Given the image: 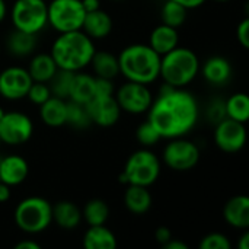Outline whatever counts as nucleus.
Listing matches in <instances>:
<instances>
[{
  "label": "nucleus",
  "instance_id": "nucleus-1",
  "mask_svg": "<svg viewBox=\"0 0 249 249\" xmlns=\"http://www.w3.org/2000/svg\"><path fill=\"white\" fill-rule=\"evenodd\" d=\"M146 114L159 136L171 140L185 137L194 130L200 118V107L191 92L163 83Z\"/></svg>",
  "mask_w": 249,
  "mask_h": 249
},
{
  "label": "nucleus",
  "instance_id": "nucleus-2",
  "mask_svg": "<svg viewBox=\"0 0 249 249\" xmlns=\"http://www.w3.org/2000/svg\"><path fill=\"white\" fill-rule=\"evenodd\" d=\"M95 51V41L79 29L58 34L51 45L50 54L60 70L76 73L90 64Z\"/></svg>",
  "mask_w": 249,
  "mask_h": 249
},
{
  "label": "nucleus",
  "instance_id": "nucleus-3",
  "mask_svg": "<svg viewBox=\"0 0 249 249\" xmlns=\"http://www.w3.org/2000/svg\"><path fill=\"white\" fill-rule=\"evenodd\" d=\"M117 57L120 74L125 80L152 85L159 79L160 55L149 44H131L123 48Z\"/></svg>",
  "mask_w": 249,
  "mask_h": 249
},
{
  "label": "nucleus",
  "instance_id": "nucleus-4",
  "mask_svg": "<svg viewBox=\"0 0 249 249\" xmlns=\"http://www.w3.org/2000/svg\"><path fill=\"white\" fill-rule=\"evenodd\" d=\"M200 66V58L193 50L178 45L160 57L159 77L174 88H185L198 76Z\"/></svg>",
  "mask_w": 249,
  "mask_h": 249
},
{
  "label": "nucleus",
  "instance_id": "nucleus-5",
  "mask_svg": "<svg viewBox=\"0 0 249 249\" xmlns=\"http://www.w3.org/2000/svg\"><path fill=\"white\" fill-rule=\"evenodd\" d=\"M160 169V159L156 153H153L149 147H143L130 155L118 179L125 185H142L149 188L158 181Z\"/></svg>",
  "mask_w": 249,
  "mask_h": 249
},
{
  "label": "nucleus",
  "instance_id": "nucleus-6",
  "mask_svg": "<svg viewBox=\"0 0 249 249\" xmlns=\"http://www.w3.org/2000/svg\"><path fill=\"white\" fill-rule=\"evenodd\" d=\"M15 223L28 235L42 233L53 223L51 203L38 196L23 198L15 209Z\"/></svg>",
  "mask_w": 249,
  "mask_h": 249
},
{
  "label": "nucleus",
  "instance_id": "nucleus-7",
  "mask_svg": "<svg viewBox=\"0 0 249 249\" xmlns=\"http://www.w3.org/2000/svg\"><path fill=\"white\" fill-rule=\"evenodd\" d=\"M9 18L15 29L38 35L48 25V3L45 0H15Z\"/></svg>",
  "mask_w": 249,
  "mask_h": 249
},
{
  "label": "nucleus",
  "instance_id": "nucleus-8",
  "mask_svg": "<svg viewBox=\"0 0 249 249\" xmlns=\"http://www.w3.org/2000/svg\"><path fill=\"white\" fill-rule=\"evenodd\" d=\"M85 15L82 0H51L48 3V25L58 34L82 29Z\"/></svg>",
  "mask_w": 249,
  "mask_h": 249
},
{
  "label": "nucleus",
  "instance_id": "nucleus-9",
  "mask_svg": "<svg viewBox=\"0 0 249 249\" xmlns=\"http://www.w3.org/2000/svg\"><path fill=\"white\" fill-rule=\"evenodd\" d=\"M162 159L165 165L172 171H191L200 162V149L194 142L185 137L171 139L163 149Z\"/></svg>",
  "mask_w": 249,
  "mask_h": 249
},
{
  "label": "nucleus",
  "instance_id": "nucleus-10",
  "mask_svg": "<svg viewBox=\"0 0 249 249\" xmlns=\"http://www.w3.org/2000/svg\"><path fill=\"white\" fill-rule=\"evenodd\" d=\"M114 96L123 112L131 115L146 114L153 102V93L149 89V85L130 82L123 83L115 92Z\"/></svg>",
  "mask_w": 249,
  "mask_h": 249
},
{
  "label": "nucleus",
  "instance_id": "nucleus-11",
  "mask_svg": "<svg viewBox=\"0 0 249 249\" xmlns=\"http://www.w3.org/2000/svg\"><path fill=\"white\" fill-rule=\"evenodd\" d=\"M34 134V123L20 111L4 112L0 121V140L7 146H20Z\"/></svg>",
  "mask_w": 249,
  "mask_h": 249
},
{
  "label": "nucleus",
  "instance_id": "nucleus-12",
  "mask_svg": "<svg viewBox=\"0 0 249 249\" xmlns=\"http://www.w3.org/2000/svg\"><path fill=\"white\" fill-rule=\"evenodd\" d=\"M214 125V143L222 152L236 153L245 147L247 128L244 123L226 117Z\"/></svg>",
  "mask_w": 249,
  "mask_h": 249
},
{
  "label": "nucleus",
  "instance_id": "nucleus-13",
  "mask_svg": "<svg viewBox=\"0 0 249 249\" xmlns=\"http://www.w3.org/2000/svg\"><path fill=\"white\" fill-rule=\"evenodd\" d=\"M32 82L25 67H6L0 71V96L7 101H20L26 98Z\"/></svg>",
  "mask_w": 249,
  "mask_h": 249
},
{
  "label": "nucleus",
  "instance_id": "nucleus-14",
  "mask_svg": "<svg viewBox=\"0 0 249 249\" xmlns=\"http://www.w3.org/2000/svg\"><path fill=\"white\" fill-rule=\"evenodd\" d=\"M86 109H88L90 123L104 128L115 125L123 112L114 95L93 96L86 104Z\"/></svg>",
  "mask_w": 249,
  "mask_h": 249
},
{
  "label": "nucleus",
  "instance_id": "nucleus-15",
  "mask_svg": "<svg viewBox=\"0 0 249 249\" xmlns=\"http://www.w3.org/2000/svg\"><path fill=\"white\" fill-rule=\"evenodd\" d=\"M29 175L28 160L19 155H7L0 159V182L12 187H18Z\"/></svg>",
  "mask_w": 249,
  "mask_h": 249
},
{
  "label": "nucleus",
  "instance_id": "nucleus-16",
  "mask_svg": "<svg viewBox=\"0 0 249 249\" xmlns=\"http://www.w3.org/2000/svg\"><path fill=\"white\" fill-rule=\"evenodd\" d=\"M200 73L206 79L207 83L213 86H223L232 77V64L226 57L213 55L207 58L203 66H200Z\"/></svg>",
  "mask_w": 249,
  "mask_h": 249
},
{
  "label": "nucleus",
  "instance_id": "nucleus-17",
  "mask_svg": "<svg viewBox=\"0 0 249 249\" xmlns=\"http://www.w3.org/2000/svg\"><path fill=\"white\" fill-rule=\"evenodd\" d=\"M223 217L226 223L238 231H247L249 228V198L247 196L232 197L223 209Z\"/></svg>",
  "mask_w": 249,
  "mask_h": 249
},
{
  "label": "nucleus",
  "instance_id": "nucleus-18",
  "mask_svg": "<svg viewBox=\"0 0 249 249\" xmlns=\"http://www.w3.org/2000/svg\"><path fill=\"white\" fill-rule=\"evenodd\" d=\"M82 31L93 41L104 39L112 31V19L102 9H98L93 12H86L83 25H82Z\"/></svg>",
  "mask_w": 249,
  "mask_h": 249
},
{
  "label": "nucleus",
  "instance_id": "nucleus-19",
  "mask_svg": "<svg viewBox=\"0 0 249 249\" xmlns=\"http://www.w3.org/2000/svg\"><path fill=\"white\" fill-rule=\"evenodd\" d=\"M149 45L162 57L179 45V32L177 28L160 23L150 32Z\"/></svg>",
  "mask_w": 249,
  "mask_h": 249
},
{
  "label": "nucleus",
  "instance_id": "nucleus-20",
  "mask_svg": "<svg viewBox=\"0 0 249 249\" xmlns=\"http://www.w3.org/2000/svg\"><path fill=\"white\" fill-rule=\"evenodd\" d=\"M36 45H38V35L23 32L15 28L7 35V39H6L7 51L13 57H19V58L32 55L36 50Z\"/></svg>",
  "mask_w": 249,
  "mask_h": 249
},
{
  "label": "nucleus",
  "instance_id": "nucleus-21",
  "mask_svg": "<svg viewBox=\"0 0 249 249\" xmlns=\"http://www.w3.org/2000/svg\"><path fill=\"white\" fill-rule=\"evenodd\" d=\"M66 108L67 99L51 95L42 105H39V117L45 125L58 128L66 125Z\"/></svg>",
  "mask_w": 249,
  "mask_h": 249
},
{
  "label": "nucleus",
  "instance_id": "nucleus-22",
  "mask_svg": "<svg viewBox=\"0 0 249 249\" xmlns=\"http://www.w3.org/2000/svg\"><path fill=\"white\" fill-rule=\"evenodd\" d=\"M95 96V76L82 71H76L71 79L70 92L67 101L86 105Z\"/></svg>",
  "mask_w": 249,
  "mask_h": 249
},
{
  "label": "nucleus",
  "instance_id": "nucleus-23",
  "mask_svg": "<svg viewBox=\"0 0 249 249\" xmlns=\"http://www.w3.org/2000/svg\"><path fill=\"white\" fill-rule=\"evenodd\" d=\"M53 222L60 229L73 231L82 222V210L71 201H58L53 206Z\"/></svg>",
  "mask_w": 249,
  "mask_h": 249
},
{
  "label": "nucleus",
  "instance_id": "nucleus-24",
  "mask_svg": "<svg viewBox=\"0 0 249 249\" xmlns=\"http://www.w3.org/2000/svg\"><path fill=\"white\" fill-rule=\"evenodd\" d=\"M26 70L34 82L48 83L51 77L57 73L58 67L50 53H38L32 55V58L28 63Z\"/></svg>",
  "mask_w": 249,
  "mask_h": 249
},
{
  "label": "nucleus",
  "instance_id": "nucleus-25",
  "mask_svg": "<svg viewBox=\"0 0 249 249\" xmlns=\"http://www.w3.org/2000/svg\"><path fill=\"white\" fill-rule=\"evenodd\" d=\"M152 194L147 187L142 185H127L124 194V204L127 210L133 214H144L152 207Z\"/></svg>",
  "mask_w": 249,
  "mask_h": 249
},
{
  "label": "nucleus",
  "instance_id": "nucleus-26",
  "mask_svg": "<svg viewBox=\"0 0 249 249\" xmlns=\"http://www.w3.org/2000/svg\"><path fill=\"white\" fill-rule=\"evenodd\" d=\"M82 245L85 249H115L118 242L112 231H109L105 225H99L89 226L83 235Z\"/></svg>",
  "mask_w": 249,
  "mask_h": 249
},
{
  "label": "nucleus",
  "instance_id": "nucleus-27",
  "mask_svg": "<svg viewBox=\"0 0 249 249\" xmlns=\"http://www.w3.org/2000/svg\"><path fill=\"white\" fill-rule=\"evenodd\" d=\"M96 77H105L114 80L120 74L118 57L109 51H95L90 64Z\"/></svg>",
  "mask_w": 249,
  "mask_h": 249
},
{
  "label": "nucleus",
  "instance_id": "nucleus-28",
  "mask_svg": "<svg viewBox=\"0 0 249 249\" xmlns=\"http://www.w3.org/2000/svg\"><path fill=\"white\" fill-rule=\"evenodd\" d=\"M108 219H109V206L101 198L89 200L82 210V220H85L89 226L105 225Z\"/></svg>",
  "mask_w": 249,
  "mask_h": 249
},
{
  "label": "nucleus",
  "instance_id": "nucleus-29",
  "mask_svg": "<svg viewBox=\"0 0 249 249\" xmlns=\"http://www.w3.org/2000/svg\"><path fill=\"white\" fill-rule=\"evenodd\" d=\"M226 117L239 123H247L249 118V98L247 93L238 92L225 101Z\"/></svg>",
  "mask_w": 249,
  "mask_h": 249
},
{
  "label": "nucleus",
  "instance_id": "nucleus-30",
  "mask_svg": "<svg viewBox=\"0 0 249 249\" xmlns=\"http://www.w3.org/2000/svg\"><path fill=\"white\" fill-rule=\"evenodd\" d=\"M187 13L188 10L182 7L181 4H178L177 1L166 0L160 9V19H162V23L178 29L179 26L184 25L187 19Z\"/></svg>",
  "mask_w": 249,
  "mask_h": 249
},
{
  "label": "nucleus",
  "instance_id": "nucleus-31",
  "mask_svg": "<svg viewBox=\"0 0 249 249\" xmlns=\"http://www.w3.org/2000/svg\"><path fill=\"white\" fill-rule=\"evenodd\" d=\"M66 124L74 127V128H86L90 125V118L86 109V105L67 101V108H66Z\"/></svg>",
  "mask_w": 249,
  "mask_h": 249
},
{
  "label": "nucleus",
  "instance_id": "nucleus-32",
  "mask_svg": "<svg viewBox=\"0 0 249 249\" xmlns=\"http://www.w3.org/2000/svg\"><path fill=\"white\" fill-rule=\"evenodd\" d=\"M73 71H67V70H57V73L51 77V80L48 82L51 95L67 99L69 98V92H70V85H71V79H73Z\"/></svg>",
  "mask_w": 249,
  "mask_h": 249
},
{
  "label": "nucleus",
  "instance_id": "nucleus-33",
  "mask_svg": "<svg viewBox=\"0 0 249 249\" xmlns=\"http://www.w3.org/2000/svg\"><path fill=\"white\" fill-rule=\"evenodd\" d=\"M136 137L137 142L143 146V147H152L155 146L159 140H162V137L159 136V133L156 131V128L146 120L144 123H142L136 131Z\"/></svg>",
  "mask_w": 249,
  "mask_h": 249
},
{
  "label": "nucleus",
  "instance_id": "nucleus-34",
  "mask_svg": "<svg viewBox=\"0 0 249 249\" xmlns=\"http://www.w3.org/2000/svg\"><path fill=\"white\" fill-rule=\"evenodd\" d=\"M50 96H51L50 86H48V83H44V82H32V85L26 93V98L38 107L42 105Z\"/></svg>",
  "mask_w": 249,
  "mask_h": 249
},
{
  "label": "nucleus",
  "instance_id": "nucleus-35",
  "mask_svg": "<svg viewBox=\"0 0 249 249\" xmlns=\"http://www.w3.org/2000/svg\"><path fill=\"white\" fill-rule=\"evenodd\" d=\"M232 244L229 238L220 232H213L206 235L201 242H200V249H231Z\"/></svg>",
  "mask_w": 249,
  "mask_h": 249
},
{
  "label": "nucleus",
  "instance_id": "nucleus-36",
  "mask_svg": "<svg viewBox=\"0 0 249 249\" xmlns=\"http://www.w3.org/2000/svg\"><path fill=\"white\" fill-rule=\"evenodd\" d=\"M206 117L212 124H217L219 121H222L223 118H226V108H225V101L217 98L213 99L207 109H206Z\"/></svg>",
  "mask_w": 249,
  "mask_h": 249
},
{
  "label": "nucleus",
  "instance_id": "nucleus-37",
  "mask_svg": "<svg viewBox=\"0 0 249 249\" xmlns=\"http://www.w3.org/2000/svg\"><path fill=\"white\" fill-rule=\"evenodd\" d=\"M115 88L111 79L95 76V96H109L114 95Z\"/></svg>",
  "mask_w": 249,
  "mask_h": 249
},
{
  "label": "nucleus",
  "instance_id": "nucleus-38",
  "mask_svg": "<svg viewBox=\"0 0 249 249\" xmlns=\"http://www.w3.org/2000/svg\"><path fill=\"white\" fill-rule=\"evenodd\" d=\"M236 38H238V42L245 48H249V19L245 18L242 19V22L238 25V29H236Z\"/></svg>",
  "mask_w": 249,
  "mask_h": 249
},
{
  "label": "nucleus",
  "instance_id": "nucleus-39",
  "mask_svg": "<svg viewBox=\"0 0 249 249\" xmlns=\"http://www.w3.org/2000/svg\"><path fill=\"white\" fill-rule=\"evenodd\" d=\"M171 238H172V233H171V231H169L166 226H160V228H158L156 232H155V239H156L160 245H165Z\"/></svg>",
  "mask_w": 249,
  "mask_h": 249
},
{
  "label": "nucleus",
  "instance_id": "nucleus-40",
  "mask_svg": "<svg viewBox=\"0 0 249 249\" xmlns=\"http://www.w3.org/2000/svg\"><path fill=\"white\" fill-rule=\"evenodd\" d=\"M178 4H181L182 7H185L187 10H193V9H198L201 7L207 0H174Z\"/></svg>",
  "mask_w": 249,
  "mask_h": 249
},
{
  "label": "nucleus",
  "instance_id": "nucleus-41",
  "mask_svg": "<svg viewBox=\"0 0 249 249\" xmlns=\"http://www.w3.org/2000/svg\"><path fill=\"white\" fill-rule=\"evenodd\" d=\"M15 249H41V245L31 239H23L15 245Z\"/></svg>",
  "mask_w": 249,
  "mask_h": 249
},
{
  "label": "nucleus",
  "instance_id": "nucleus-42",
  "mask_svg": "<svg viewBox=\"0 0 249 249\" xmlns=\"http://www.w3.org/2000/svg\"><path fill=\"white\" fill-rule=\"evenodd\" d=\"M163 249H188V245L184 244L182 241H178V239H174L171 238L165 245H162Z\"/></svg>",
  "mask_w": 249,
  "mask_h": 249
},
{
  "label": "nucleus",
  "instance_id": "nucleus-43",
  "mask_svg": "<svg viewBox=\"0 0 249 249\" xmlns=\"http://www.w3.org/2000/svg\"><path fill=\"white\" fill-rule=\"evenodd\" d=\"M82 6L85 12H93L101 9V0H82Z\"/></svg>",
  "mask_w": 249,
  "mask_h": 249
},
{
  "label": "nucleus",
  "instance_id": "nucleus-44",
  "mask_svg": "<svg viewBox=\"0 0 249 249\" xmlns=\"http://www.w3.org/2000/svg\"><path fill=\"white\" fill-rule=\"evenodd\" d=\"M10 198V187L0 182V203H6Z\"/></svg>",
  "mask_w": 249,
  "mask_h": 249
},
{
  "label": "nucleus",
  "instance_id": "nucleus-45",
  "mask_svg": "<svg viewBox=\"0 0 249 249\" xmlns=\"http://www.w3.org/2000/svg\"><path fill=\"white\" fill-rule=\"evenodd\" d=\"M238 248L239 249H249V232L248 229L244 231V233L241 235L239 241H238Z\"/></svg>",
  "mask_w": 249,
  "mask_h": 249
},
{
  "label": "nucleus",
  "instance_id": "nucleus-46",
  "mask_svg": "<svg viewBox=\"0 0 249 249\" xmlns=\"http://www.w3.org/2000/svg\"><path fill=\"white\" fill-rule=\"evenodd\" d=\"M7 12H9V9H7V3H6V0H0V23L6 19Z\"/></svg>",
  "mask_w": 249,
  "mask_h": 249
},
{
  "label": "nucleus",
  "instance_id": "nucleus-47",
  "mask_svg": "<svg viewBox=\"0 0 249 249\" xmlns=\"http://www.w3.org/2000/svg\"><path fill=\"white\" fill-rule=\"evenodd\" d=\"M4 112H6V111L0 107V121H1V118H3V115H4Z\"/></svg>",
  "mask_w": 249,
  "mask_h": 249
},
{
  "label": "nucleus",
  "instance_id": "nucleus-48",
  "mask_svg": "<svg viewBox=\"0 0 249 249\" xmlns=\"http://www.w3.org/2000/svg\"><path fill=\"white\" fill-rule=\"evenodd\" d=\"M214 1H219V3H225V1H229V0H214Z\"/></svg>",
  "mask_w": 249,
  "mask_h": 249
},
{
  "label": "nucleus",
  "instance_id": "nucleus-49",
  "mask_svg": "<svg viewBox=\"0 0 249 249\" xmlns=\"http://www.w3.org/2000/svg\"><path fill=\"white\" fill-rule=\"evenodd\" d=\"M114 1H121V0H114Z\"/></svg>",
  "mask_w": 249,
  "mask_h": 249
},
{
  "label": "nucleus",
  "instance_id": "nucleus-50",
  "mask_svg": "<svg viewBox=\"0 0 249 249\" xmlns=\"http://www.w3.org/2000/svg\"><path fill=\"white\" fill-rule=\"evenodd\" d=\"M0 51H1V45H0Z\"/></svg>",
  "mask_w": 249,
  "mask_h": 249
},
{
  "label": "nucleus",
  "instance_id": "nucleus-51",
  "mask_svg": "<svg viewBox=\"0 0 249 249\" xmlns=\"http://www.w3.org/2000/svg\"><path fill=\"white\" fill-rule=\"evenodd\" d=\"M0 146H1V140H0Z\"/></svg>",
  "mask_w": 249,
  "mask_h": 249
}]
</instances>
